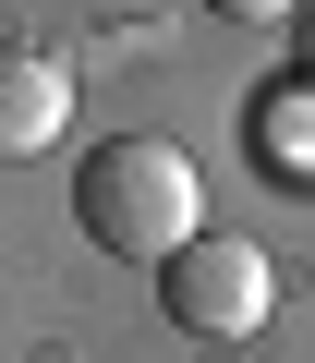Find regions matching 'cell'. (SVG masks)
<instances>
[{
    "label": "cell",
    "instance_id": "cell-1",
    "mask_svg": "<svg viewBox=\"0 0 315 363\" xmlns=\"http://www.w3.org/2000/svg\"><path fill=\"white\" fill-rule=\"evenodd\" d=\"M73 218H85V242L121 255V267H170V255L206 230V182H194V157H182L170 133H109V145H85V169H73Z\"/></svg>",
    "mask_w": 315,
    "mask_h": 363
},
{
    "label": "cell",
    "instance_id": "cell-2",
    "mask_svg": "<svg viewBox=\"0 0 315 363\" xmlns=\"http://www.w3.org/2000/svg\"><path fill=\"white\" fill-rule=\"evenodd\" d=\"M267 303H279V267H267L243 230H194L170 267H158V315H170L182 339H206V351L255 339V327H267Z\"/></svg>",
    "mask_w": 315,
    "mask_h": 363
},
{
    "label": "cell",
    "instance_id": "cell-3",
    "mask_svg": "<svg viewBox=\"0 0 315 363\" xmlns=\"http://www.w3.org/2000/svg\"><path fill=\"white\" fill-rule=\"evenodd\" d=\"M73 121V73L25 37H0V157H49Z\"/></svg>",
    "mask_w": 315,
    "mask_h": 363
},
{
    "label": "cell",
    "instance_id": "cell-4",
    "mask_svg": "<svg viewBox=\"0 0 315 363\" xmlns=\"http://www.w3.org/2000/svg\"><path fill=\"white\" fill-rule=\"evenodd\" d=\"M303 61H315V25H303Z\"/></svg>",
    "mask_w": 315,
    "mask_h": 363
}]
</instances>
